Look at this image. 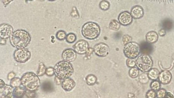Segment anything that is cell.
Masks as SVG:
<instances>
[{
	"label": "cell",
	"mask_w": 174,
	"mask_h": 98,
	"mask_svg": "<svg viewBox=\"0 0 174 98\" xmlns=\"http://www.w3.org/2000/svg\"><path fill=\"white\" fill-rule=\"evenodd\" d=\"M45 73L48 76H53L55 74L54 69L52 67L47 68Z\"/></svg>",
	"instance_id": "obj_37"
},
{
	"label": "cell",
	"mask_w": 174,
	"mask_h": 98,
	"mask_svg": "<svg viewBox=\"0 0 174 98\" xmlns=\"http://www.w3.org/2000/svg\"><path fill=\"white\" fill-rule=\"evenodd\" d=\"M14 0H3V3L4 5L7 6L11 2L13 1Z\"/></svg>",
	"instance_id": "obj_43"
},
{
	"label": "cell",
	"mask_w": 174,
	"mask_h": 98,
	"mask_svg": "<svg viewBox=\"0 0 174 98\" xmlns=\"http://www.w3.org/2000/svg\"><path fill=\"white\" fill-rule=\"evenodd\" d=\"M77 53L72 49H66L62 53V57L64 61L72 62L77 58Z\"/></svg>",
	"instance_id": "obj_12"
},
{
	"label": "cell",
	"mask_w": 174,
	"mask_h": 98,
	"mask_svg": "<svg viewBox=\"0 0 174 98\" xmlns=\"http://www.w3.org/2000/svg\"><path fill=\"white\" fill-rule=\"evenodd\" d=\"M54 69L55 76L61 80L70 78L74 71L72 64L64 60L57 63Z\"/></svg>",
	"instance_id": "obj_2"
},
{
	"label": "cell",
	"mask_w": 174,
	"mask_h": 98,
	"mask_svg": "<svg viewBox=\"0 0 174 98\" xmlns=\"http://www.w3.org/2000/svg\"><path fill=\"white\" fill-rule=\"evenodd\" d=\"M94 52V49L91 48H88L87 53H86L87 56H89L91 55Z\"/></svg>",
	"instance_id": "obj_42"
},
{
	"label": "cell",
	"mask_w": 174,
	"mask_h": 98,
	"mask_svg": "<svg viewBox=\"0 0 174 98\" xmlns=\"http://www.w3.org/2000/svg\"><path fill=\"white\" fill-rule=\"evenodd\" d=\"M153 60L149 55L143 54L139 56L136 61V65L141 72H149L152 69Z\"/></svg>",
	"instance_id": "obj_5"
},
{
	"label": "cell",
	"mask_w": 174,
	"mask_h": 98,
	"mask_svg": "<svg viewBox=\"0 0 174 98\" xmlns=\"http://www.w3.org/2000/svg\"><path fill=\"white\" fill-rule=\"evenodd\" d=\"M126 63L129 67H134L136 65V61L134 60V59L128 58L126 60Z\"/></svg>",
	"instance_id": "obj_35"
},
{
	"label": "cell",
	"mask_w": 174,
	"mask_h": 98,
	"mask_svg": "<svg viewBox=\"0 0 174 98\" xmlns=\"http://www.w3.org/2000/svg\"><path fill=\"white\" fill-rule=\"evenodd\" d=\"M13 87L6 84L3 81L1 80L0 82V97L1 98H12L13 96Z\"/></svg>",
	"instance_id": "obj_8"
},
{
	"label": "cell",
	"mask_w": 174,
	"mask_h": 98,
	"mask_svg": "<svg viewBox=\"0 0 174 98\" xmlns=\"http://www.w3.org/2000/svg\"><path fill=\"white\" fill-rule=\"evenodd\" d=\"M21 80V85L27 90L35 91L40 86V80L38 76L32 72L25 73Z\"/></svg>",
	"instance_id": "obj_3"
},
{
	"label": "cell",
	"mask_w": 174,
	"mask_h": 98,
	"mask_svg": "<svg viewBox=\"0 0 174 98\" xmlns=\"http://www.w3.org/2000/svg\"><path fill=\"white\" fill-rule=\"evenodd\" d=\"M48 1H56V0H48Z\"/></svg>",
	"instance_id": "obj_46"
},
{
	"label": "cell",
	"mask_w": 174,
	"mask_h": 98,
	"mask_svg": "<svg viewBox=\"0 0 174 98\" xmlns=\"http://www.w3.org/2000/svg\"><path fill=\"white\" fill-rule=\"evenodd\" d=\"M86 80L88 85L91 86L96 84L97 81V78L93 75L90 74L87 76L86 78Z\"/></svg>",
	"instance_id": "obj_24"
},
{
	"label": "cell",
	"mask_w": 174,
	"mask_h": 98,
	"mask_svg": "<svg viewBox=\"0 0 174 98\" xmlns=\"http://www.w3.org/2000/svg\"><path fill=\"white\" fill-rule=\"evenodd\" d=\"M35 91H31L26 90V91L25 95L28 97H34L36 96Z\"/></svg>",
	"instance_id": "obj_39"
},
{
	"label": "cell",
	"mask_w": 174,
	"mask_h": 98,
	"mask_svg": "<svg viewBox=\"0 0 174 98\" xmlns=\"http://www.w3.org/2000/svg\"><path fill=\"white\" fill-rule=\"evenodd\" d=\"M66 42L69 43H74L77 39V37L76 35L73 33H68L66 38Z\"/></svg>",
	"instance_id": "obj_28"
},
{
	"label": "cell",
	"mask_w": 174,
	"mask_h": 98,
	"mask_svg": "<svg viewBox=\"0 0 174 98\" xmlns=\"http://www.w3.org/2000/svg\"><path fill=\"white\" fill-rule=\"evenodd\" d=\"M162 25L163 29L168 31L170 30L173 26V22L169 19H166L163 21Z\"/></svg>",
	"instance_id": "obj_22"
},
{
	"label": "cell",
	"mask_w": 174,
	"mask_h": 98,
	"mask_svg": "<svg viewBox=\"0 0 174 98\" xmlns=\"http://www.w3.org/2000/svg\"><path fill=\"white\" fill-rule=\"evenodd\" d=\"M53 85L50 82L46 81L43 83L42 89L45 92H51L53 90Z\"/></svg>",
	"instance_id": "obj_21"
},
{
	"label": "cell",
	"mask_w": 174,
	"mask_h": 98,
	"mask_svg": "<svg viewBox=\"0 0 174 98\" xmlns=\"http://www.w3.org/2000/svg\"><path fill=\"white\" fill-rule=\"evenodd\" d=\"M25 89L21 87H16L14 89L13 92V96L16 98H21L23 97L25 94Z\"/></svg>",
	"instance_id": "obj_20"
},
{
	"label": "cell",
	"mask_w": 174,
	"mask_h": 98,
	"mask_svg": "<svg viewBox=\"0 0 174 98\" xmlns=\"http://www.w3.org/2000/svg\"><path fill=\"white\" fill-rule=\"evenodd\" d=\"M133 18L131 13L126 11L122 12L119 14L118 20L121 25L126 26L131 24Z\"/></svg>",
	"instance_id": "obj_13"
},
{
	"label": "cell",
	"mask_w": 174,
	"mask_h": 98,
	"mask_svg": "<svg viewBox=\"0 0 174 98\" xmlns=\"http://www.w3.org/2000/svg\"><path fill=\"white\" fill-rule=\"evenodd\" d=\"M160 72L156 68H152L148 72V76L150 79L152 80H156L158 78L159 75L160 74Z\"/></svg>",
	"instance_id": "obj_19"
},
{
	"label": "cell",
	"mask_w": 174,
	"mask_h": 98,
	"mask_svg": "<svg viewBox=\"0 0 174 98\" xmlns=\"http://www.w3.org/2000/svg\"><path fill=\"white\" fill-rule=\"evenodd\" d=\"M141 47V50L143 54H149L151 53L153 50V47L151 44L147 42L144 43Z\"/></svg>",
	"instance_id": "obj_18"
},
{
	"label": "cell",
	"mask_w": 174,
	"mask_h": 98,
	"mask_svg": "<svg viewBox=\"0 0 174 98\" xmlns=\"http://www.w3.org/2000/svg\"><path fill=\"white\" fill-rule=\"evenodd\" d=\"M74 50L77 54L83 55L86 54L89 48L88 43L85 40H81L77 42L73 46Z\"/></svg>",
	"instance_id": "obj_10"
},
{
	"label": "cell",
	"mask_w": 174,
	"mask_h": 98,
	"mask_svg": "<svg viewBox=\"0 0 174 98\" xmlns=\"http://www.w3.org/2000/svg\"><path fill=\"white\" fill-rule=\"evenodd\" d=\"M158 36L157 33L154 31H151L148 33L146 36V40L150 44H153L157 41Z\"/></svg>",
	"instance_id": "obj_17"
},
{
	"label": "cell",
	"mask_w": 174,
	"mask_h": 98,
	"mask_svg": "<svg viewBox=\"0 0 174 98\" xmlns=\"http://www.w3.org/2000/svg\"><path fill=\"white\" fill-rule=\"evenodd\" d=\"M130 13L133 18L135 19H140L143 16V9L141 6H135L132 8Z\"/></svg>",
	"instance_id": "obj_15"
},
{
	"label": "cell",
	"mask_w": 174,
	"mask_h": 98,
	"mask_svg": "<svg viewBox=\"0 0 174 98\" xmlns=\"http://www.w3.org/2000/svg\"><path fill=\"white\" fill-rule=\"evenodd\" d=\"M13 31L11 25L5 23L2 24L0 26V37L2 39H7L10 38Z\"/></svg>",
	"instance_id": "obj_11"
},
{
	"label": "cell",
	"mask_w": 174,
	"mask_h": 98,
	"mask_svg": "<svg viewBox=\"0 0 174 98\" xmlns=\"http://www.w3.org/2000/svg\"><path fill=\"white\" fill-rule=\"evenodd\" d=\"M94 52L97 56L100 57H105L109 54V49L107 44L100 43L96 45L94 48Z\"/></svg>",
	"instance_id": "obj_9"
},
{
	"label": "cell",
	"mask_w": 174,
	"mask_h": 98,
	"mask_svg": "<svg viewBox=\"0 0 174 98\" xmlns=\"http://www.w3.org/2000/svg\"><path fill=\"white\" fill-rule=\"evenodd\" d=\"M15 76H16V74H15L14 72H10V73L8 74V79L11 80L13 78H14Z\"/></svg>",
	"instance_id": "obj_40"
},
{
	"label": "cell",
	"mask_w": 174,
	"mask_h": 98,
	"mask_svg": "<svg viewBox=\"0 0 174 98\" xmlns=\"http://www.w3.org/2000/svg\"><path fill=\"white\" fill-rule=\"evenodd\" d=\"M166 97L168 98H174V96L172 93L170 92H167Z\"/></svg>",
	"instance_id": "obj_45"
},
{
	"label": "cell",
	"mask_w": 174,
	"mask_h": 98,
	"mask_svg": "<svg viewBox=\"0 0 174 98\" xmlns=\"http://www.w3.org/2000/svg\"><path fill=\"white\" fill-rule=\"evenodd\" d=\"M139 74V70L138 68L132 67L129 71V75L130 77L133 78H136L138 76Z\"/></svg>",
	"instance_id": "obj_27"
},
{
	"label": "cell",
	"mask_w": 174,
	"mask_h": 98,
	"mask_svg": "<svg viewBox=\"0 0 174 98\" xmlns=\"http://www.w3.org/2000/svg\"><path fill=\"white\" fill-rule=\"evenodd\" d=\"M149 79L148 75L146 73L141 74L139 77V82L143 84H147L149 82Z\"/></svg>",
	"instance_id": "obj_26"
},
{
	"label": "cell",
	"mask_w": 174,
	"mask_h": 98,
	"mask_svg": "<svg viewBox=\"0 0 174 98\" xmlns=\"http://www.w3.org/2000/svg\"><path fill=\"white\" fill-rule=\"evenodd\" d=\"M81 32L83 36L86 39L94 40L99 36L100 28L96 23L89 22L84 25Z\"/></svg>",
	"instance_id": "obj_4"
},
{
	"label": "cell",
	"mask_w": 174,
	"mask_h": 98,
	"mask_svg": "<svg viewBox=\"0 0 174 98\" xmlns=\"http://www.w3.org/2000/svg\"><path fill=\"white\" fill-rule=\"evenodd\" d=\"M110 4L106 0H103L101 1L99 5V7L101 9L104 11L108 10L110 7Z\"/></svg>",
	"instance_id": "obj_30"
},
{
	"label": "cell",
	"mask_w": 174,
	"mask_h": 98,
	"mask_svg": "<svg viewBox=\"0 0 174 98\" xmlns=\"http://www.w3.org/2000/svg\"><path fill=\"white\" fill-rule=\"evenodd\" d=\"M10 41L11 44L15 48H25L31 43V37L29 33L24 30H17L10 36Z\"/></svg>",
	"instance_id": "obj_1"
},
{
	"label": "cell",
	"mask_w": 174,
	"mask_h": 98,
	"mask_svg": "<svg viewBox=\"0 0 174 98\" xmlns=\"http://www.w3.org/2000/svg\"><path fill=\"white\" fill-rule=\"evenodd\" d=\"M156 97V93L155 91L150 90L147 91L146 94V97L148 98H154Z\"/></svg>",
	"instance_id": "obj_34"
},
{
	"label": "cell",
	"mask_w": 174,
	"mask_h": 98,
	"mask_svg": "<svg viewBox=\"0 0 174 98\" xmlns=\"http://www.w3.org/2000/svg\"><path fill=\"white\" fill-rule=\"evenodd\" d=\"M27 1H32L33 0H27Z\"/></svg>",
	"instance_id": "obj_47"
},
{
	"label": "cell",
	"mask_w": 174,
	"mask_h": 98,
	"mask_svg": "<svg viewBox=\"0 0 174 98\" xmlns=\"http://www.w3.org/2000/svg\"><path fill=\"white\" fill-rule=\"evenodd\" d=\"M70 15L72 17L77 18L79 17V13L77 8L75 7H73L72 8L71 12L70 13Z\"/></svg>",
	"instance_id": "obj_38"
},
{
	"label": "cell",
	"mask_w": 174,
	"mask_h": 98,
	"mask_svg": "<svg viewBox=\"0 0 174 98\" xmlns=\"http://www.w3.org/2000/svg\"><path fill=\"white\" fill-rule=\"evenodd\" d=\"M124 45V54L128 58L134 59L140 54L141 47L137 43L131 42Z\"/></svg>",
	"instance_id": "obj_6"
},
{
	"label": "cell",
	"mask_w": 174,
	"mask_h": 98,
	"mask_svg": "<svg viewBox=\"0 0 174 98\" xmlns=\"http://www.w3.org/2000/svg\"><path fill=\"white\" fill-rule=\"evenodd\" d=\"M167 92L164 89H160L156 93V97L158 98H163L166 97Z\"/></svg>",
	"instance_id": "obj_33"
},
{
	"label": "cell",
	"mask_w": 174,
	"mask_h": 98,
	"mask_svg": "<svg viewBox=\"0 0 174 98\" xmlns=\"http://www.w3.org/2000/svg\"><path fill=\"white\" fill-rule=\"evenodd\" d=\"M132 40V38L131 37L128 35H126L124 36L123 38H122V43H123V44L124 45H125L126 44L131 42Z\"/></svg>",
	"instance_id": "obj_36"
},
{
	"label": "cell",
	"mask_w": 174,
	"mask_h": 98,
	"mask_svg": "<svg viewBox=\"0 0 174 98\" xmlns=\"http://www.w3.org/2000/svg\"><path fill=\"white\" fill-rule=\"evenodd\" d=\"M121 25L119 21L118 22L116 20H113L111 21L109 23V28L114 31L119 30L121 27Z\"/></svg>",
	"instance_id": "obj_23"
},
{
	"label": "cell",
	"mask_w": 174,
	"mask_h": 98,
	"mask_svg": "<svg viewBox=\"0 0 174 98\" xmlns=\"http://www.w3.org/2000/svg\"><path fill=\"white\" fill-rule=\"evenodd\" d=\"M55 82L57 85H59L61 84V80L56 76L55 77Z\"/></svg>",
	"instance_id": "obj_44"
},
{
	"label": "cell",
	"mask_w": 174,
	"mask_h": 98,
	"mask_svg": "<svg viewBox=\"0 0 174 98\" xmlns=\"http://www.w3.org/2000/svg\"><path fill=\"white\" fill-rule=\"evenodd\" d=\"M159 35L162 37H163L166 35V31L165 29H162L158 32Z\"/></svg>",
	"instance_id": "obj_41"
},
{
	"label": "cell",
	"mask_w": 174,
	"mask_h": 98,
	"mask_svg": "<svg viewBox=\"0 0 174 98\" xmlns=\"http://www.w3.org/2000/svg\"><path fill=\"white\" fill-rule=\"evenodd\" d=\"M62 88L66 91H70L74 88L76 83L72 78H68L63 80L61 84Z\"/></svg>",
	"instance_id": "obj_16"
},
{
	"label": "cell",
	"mask_w": 174,
	"mask_h": 98,
	"mask_svg": "<svg viewBox=\"0 0 174 98\" xmlns=\"http://www.w3.org/2000/svg\"><path fill=\"white\" fill-rule=\"evenodd\" d=\"M14 58L17 62L24 63L31 58V53L27 48L18 49L14 53Z\"/></svg>",
	"instance_id": "obj_7"
},
{
	"label": "cell",
	"mask_w": 174,
	"mask_h": 98,
	"mask_svg": "<svg viewBox=\"0 0 174 98\" xmlns=\"http://www.w3.org/2000/svg\"><path fill=\"white\" fill-rule=\"evenodd\" d=\"M21 84V79L18 78H14L11 80V86L13 88H16V87H20Z\"/></svg>",
	"instance_id": "obj_29"
},
{
	"label": "cell",
	"mask_w": 174,
	"mask_h": 98,
	"mask_svg": "<svg viewBox=\"0 0 174 98\" xmlns=\"http://www.w3.org/2000/svg\"><path fill=\"white\" fill-rule=\"evenodd\" d=\"M172 78V76L170 72L164 70L160 73L158 77V79L161 84L167 85L170 82Z\"/></svg>",
	"instance_id": "obj_14"
},
{
	"label": "cell",
	"mask_w": 174,
	"mask_h": 98,
	"mask_svg": "<svg viewBox=\"0 0 174 98\" xmlns=\"http://www.w3.org/2000/svg\"><path fill=\"white\" fill-rule=\"evenodd\" d=\"M66 36L67 35L65 31L60 30L58 32L56 35V37L60 41H62L66 39Z\"/></svg>",
	"instance_id": "obj_32"
},
{
	"label": "cell",
	"mask_w": 174,
	"mask_h": 98,
	"mask_svg": "<svg viewBox=\"0 0 174 98\" xmlns=\"http://www.w3.org/2000/svg\"><path fill=\"white\" fill-rule=\"evenodd\" d=\"M150 86L152 90L155 91H158L161 88V82L158 80H154L151 83Z\"/></svg>",
	"instance_id": "obj_31"
},
{
	"label": "cell",
	"mask_w": 174,
	"mask_h": 98,
	"mask_svg": "<svg viewBox=\"0 0 174 98\" xmlns=\"http://www.w3.org/2000/svg\"><path fill=\"white\" fill-rule=\"evenodd\" d=\"M46 68L45 66L43 63H40L38 66L37 72V75L38 76H42L46 73Z\"/></svg>",
	"instance_id": "obj_25"
}]
</instances>
